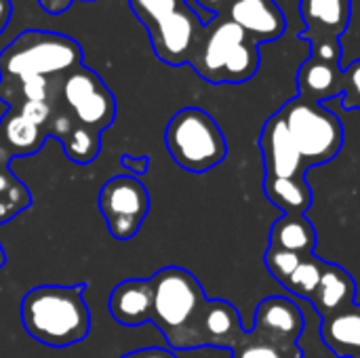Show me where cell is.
Here are the masks:
<instances>
[{
  "mask_svg": "<svg viewBox=\"0 0 360 358\" xmlns=\"http://www.w3.org/2000/svg\"><path fill=\"white\" fill-rule=\"evenodd\" d=\"M86 283L40 285L21 300V323L25 333L49 348L80 344L91 333V310L84 300Z\"/></svg>",
  "mask_w": 360,
  "mask_h": 358,
  "instance_id": "cell-1",
  "label": "cell"
},
{
  "mask_svg": "<svg viewBox=\"0 0 360 358\" xmlns=\"http://www.w3.org/2000/svg\"><path fill=\"white\" fill-rule=\"evenodd\" d=\"M190 65L200 78L213 84L247 82L259 68L257 42L232 19L217 15L205 23Z\"/></svg>",
  "mask_w": 360,
  "mask_h": 358,
  "instance_id": "cell-2",
  "label": "cell"
},
{
  "mask_svg": "<svg viewBox=\"0 0 360 358\" xmlns=\"http://www.w3.org/2000/svg\"><path fill=\"white\" fill-rule=\"evenodd\" d=\"M152 281V319L171 350H188L192 327L207 302L198 279L179 266L160 268Z\"/></svg>",
  "mask_w": 360,
  "mask_h": 358,
  "instance_id": "cell-3",
  "label": "cell"
},
{
  "mask_svg": "<svg viewBox=\"0 0 360 358\" xmlns=\"http://www.w3.org/2000/svg\"><path fill=\"white\" fill-rule=\"evenodd\" d=\"M82 63L80 44L63 34L27 30L0 53V78H61Z\"/></svg>",
  "mask_w": 360,
  "mask_h": 358,
  "instance_id": "cell-4",
  "label": "cell"
},
{
  "mask_svg": "<svg viewBox=\"0 0 360 358\" xmlns=\"http://www.w3.org/2000/svg\"><path fill=\"white\" fill-rule=\"evenodd\" d=\"M165 146L171 158L190 173H207L228 156L224 131L200 108H184L165 129Z\"/></svg>",
  "mask_w": 360,
  "mask_h": 358,
  "instance_id": "cell-5",
  "label": "cell"
},
{
  "mask_svg": "<svg viewBox=\"0 0 360 358\" xmlns=\"http://www.w3.org/2000/svg\"><path fill=\"white\" fill-rule=\"evenodd\" d=\"M293 143L297 146L306 169L333 160L344 146V127L340 118L316 101L293 97L281 110Z\"/></svg>",
  "mask_w": 360,
  "mask_h": 358,
  "instance_id": "cell-6",
  "label": "cell"
},
{
  "mask_svg": "<svg viewBox=\"0 0 360 358\" xmlns=\"http://www.w3.org/2000/svg\"><path fill=\"white\" fill-rule=\"evenodd\" d=\"M59 97L63 108L84 127L103 133L116 118V99L105 82L86 65H76L61 78Z\"/></svg>",
  "mask_w": 360,
  "mask_h": 358,
  "instance_id": "cell-7",
  "label": "cell"
},
{
  "mask_svg": "<svg viewBox=\"0 0 360 358\" xmlns=\"http://www.w3.org/2000/svg\"><path fill=\"white\" fill-rule=\"evenodd\" d=\"M97 207L112 238L124 243L135 238L141 230L150 211V194L137 177L116 175L101 186Z\"/></svg>",
  "mask_w": 360,
  "mask_h": 358,
  "instance_id": "cell-8",
  "label": "cell"
},
{
  "mask_svg": "<svg viewBox=\"0 0 360 358\" xmlns=\"http://www.w3.org/2000/svg\"><path fill=\"white\" fill-rule=\"evenodd\" d=\"M300 11L306 25L300 38L310 42V55L340 61V36L350 25L352 0H302Z\"/></svg>",
  "mask_w": 360,
  "mask_h": 358,
  "instance_id": "cell-9",
  "label": "cell"
},
{
  "mask_svg": "<svg viewBox=\"0 0 360 358\" xmlns=\"http://www.w3.org/2000/svg\"><path fill=\"white\" fill-rule=\"evenodd\" d=\"M51 103L25 101L6 110L0 118V156L6 160L34 156L49 139Z\"/></svg>",
  "mask_w": 360,
  "mask_h": 358,
  "instance_id": "cell-10",
  "label": "cell"
},
{
  "mask_svg": "<svg viewBox=\"0 0 360 358\" xmlns=\"http://www.w3.org/2000/svg\"><path fill=\"white\" fill-rule=\"evenodd\" d=\"M205 23L200 15L190 6H181L173 15L158 21L154 27L148 30L152 49L156 57L169 65H184L190 63L198 40L202 36Z\"/></svg>",
  "mask_w": 360,
  "mask_h": 358,
  "instance_id": "cell-11",
  "label": "cell"
},
{
  "mask_svg": "<svg viewBox=\"0 0 360 358\" xmlns=\"http://www.w3.org/2000/svg\"><path fill=\"white\" fill-rule=\"evenodd\" d=\"M245 329L238 310L226 300H207L190 333L188 350L226 348L232 350Z\"/></svg>",
  "mask_w": 360,
  "mask_h": 358,
  "instance_id": "cell-12",
  "label": "cell"
},
{
  "mask_svg": "<svg viewBox=\"0 0 360 358\" xmlns=\"http://www.w3.org/2000/svg\"><path fill=\"white\" fill-rule=\"evenodd\" d=\"M46 129H49V137L61 143L65 158L76 165H89L101 152V133L80 124L63 108L59 95L51 101V116Z\"/></svg>",
  "mask_w": 360,
  "mask_h": 358,
  "instance_id": "cell-13",
  "label": "cell"
},
{
  "mask_svg": "<svg viewBox=\"0 0 360 358\" xmlns=\"http://www.w3.org/2000/svg\"><path fill=\"white\" fill-rule=\"evenodd\" d=\"M259 148L264 154L266 177H306L304 158L293 143L281 112L272 114L264 124Z\"/></svg>",
  "mask_w": 360,
  "mask_h": 358,
  "instance_id": "cell-14",
  "label": "cell"
},
{
  "mask_svg": "<svg viewBox=\"0 0 360 358\" xmlns=\"http://www.w3.org/2000/svg\"><path fill=\"white\" fill-rule=\"evenodd\" d=\"M253 331L276 340V342H287V344H297V340L304 333V314L295 306V302L287 298H266L259 302L253 319Z\"/></svg>",
  "mask_w": 360,
  "mask_h": 358,
  "instance_id": "cell-15",
  "label": "cell"
},
{
  "mask_svg": "<svg viewBox=\"0 0 360 358\" xmlns=\"http://www.w3.org/2000/svg\"><path fill=\"white\" fill-rule=\"evenodd\" d=\"M226 17L240 25L255 42H268L283 36L287 21L274 0H234Z\"/></svg>",
  "mask_w": 360,
  "mask_h": 358,
  "instance_id": "cell-16",
  "label": "cell"
},
{
  "mask_svg": "<svg viewBox=\"0 0 360 358\" xmlns=\"http://www.w3.org/2000/svg\"><path fill=\"white\" fill-rule=\"evenodd\" d=\"M110 317L122 327H141L152 319V281L127 279L118 283L108 300Z\"/></svg>",
  "mask_w": 360,
  "mask_h": 358,
  "instance_id": "cell-17",
  "label": "cell"
},
{
  "mask_svg": "<svg viewBox=\"0 0 360 358\" xmlns=\"http://www.w3.org/2000/svg\"><path fill=\"white\" fill-rule=\"evenodd\" d=\"M297 87H300V97L323 103L327 99L344 95L346 74L340 61L310 55L297 72Z\"/></svg>",
  "mask_w": 360,
  "mask_h": 358,
  "instance_id": "cell-18",
  "label": "cell"
},
{
  "mask_svg": "<svg viewBox=\"0 0 360 358\" xmlns=\"http://www.w3.org/2000/svg\"><path fill=\"white\" fill-rule=\"evenodd\" d=\"M354 295H356V283L352 274L338 264H327L323 279L310 302L323 319H329L342 312L344 308L352 306Z\"/></svg>",
  "mask_w": 360,
  "mask_h": 358,
  "instance_id": "cell-19",
  "label": "cell"
},
{
  "mask_svg": "<svg viewBox=\"0 0 360 358\" xmlns=\"http://www.w3.org/2000/svg\"><path fill=\"white\" fill-rule=\"evenodd\" d=\"M321 338L338 358H360V304L323 319Z\"/></svg>",
  "mask_w": 360,
  "mask_h": 358,
  "instance_id": "cell-20",
  "label": "cell"
},
{
  "mask_svg": "<svg viewBox=\"0 0 360 358\" xmlns=\"http://www.w3.org/2000/svg\"><path fill=\"white\" fill-rule=\"evenodd\" d=\"M270 247L312 257L316 249V230L306 215H283L270 228Z\"/></svg>",
  "mask_w": 360,
  "mask_h": 358,
  "instance_id": "cell-21",
  "label": "cell"
},
{
  "mask_svg": "<svg viewBox=\"0 0 360 358\" xmlns=\"http://www.w3.org/2000/svg\"><path fill=\"white\" fill-rule=\"evenodd\" d=\"M264 192L276 209L285 211V215H306L314 200L306 177H266Z\"/></svg>",
  "mask_w": 360,
  "mask_h": 358,
  "instance_id": "cell-22",
  "label": "cell"
},
{
  "mask_svg": "<svg viewBox=\"0 0 360 358\" xmlns=\"http://www.w3.org/2000/svg\"><path fill=\"white\" fill-rule=\"evenodd\" d=\"M61 78H44V76L0 78V99L8 108L25 103V101H46V103H51L59 95Z\"/></svg>",
  "mask_w": 360,
  "mask_h": 358,
  "instance_id": "cell-23",
  "label": "cell"
},
{
  "mask_svg": "<svg viewBox=\"0 0 360 358\" xmlns=\"http://www.w3.org/2000/svg\"><path fill=\"white\" fill-rule=\"evenodd\" d=\"M32 207V194L27 186L13 175L11 160L0 156V226L8 224L19 213Z\"/></svg>",
  "mask_w": 360,
  "mask_h": 358,
  "instance_id": "cell-24",
  "label": "cell"
},
{
  "mask_svg": "<svg viewBox=\"0 0 360 358\" xmlns=\"http://www.w3.org/2000/svg\"><path fill=\"white\" fill-rule=\"evenodd\" d=\"M232 358H304V350L300 344L276 342L251 329L232 348Z\"/></svg>",
  "mask_w": 360,
  "mask_h": 358,
  "instance_id": "cell-25",
  "label": "cell"
},
{
  "mask_svg": "<svg viewBox=\"0 0 360 358\" xmlns=\"http://www.w3.org/2000/svg\"><path fill=\"white\" fill-rule=\"evenodd\" d=\"M325 262H321L316 255L312 257H304L302 264L295 268V272L291 274V279L283 285L289 293L297 295V298H304V300H310L323 279V272H325Z\"/></svg>",
  "mask_w": 360,
  "mask_h": 358,
  "instance_id": "cell-26",
  "label": "cell"
},
{
  "mask_svg": "<svg viewBox=\"0 0 360 358\" xmlns=\"http://www.w3.org/2000/svg\"><path fill=\"white\" fill-rule=\"evenodd\" d=\"M129 4L135 17L146 25V30H150L165 17L186 6L188 2L186 0H129Z\"/></svg>",
  "mask_w": 360,
  "mask_h": 358,
  "instance_id": "cell-27",
  "label": "cell"
},
{
  "mask_svg": "<svg viewBox=\"0 0 360 358\" xmlns=\"http://www.w3.org/2000/svg\"><path fill=\"white\" fill-rule=\"evenodd\" d=\"M302 255L297 253H291V251H285V249H278V247H268L266 255H264V262H266V268L270 270V274L281 283L285 285L291 274L295 272V268L302 264Z\"/></svg>",
  "mask_w": 360,
  "mask_h": 358,
  "instance_id": "cell-28",
  "label": "cell"
},
{
  "mask_svg": "<svg viewBox=\"0 0 360 358\" xmlns=\"http://www.w3.org/2000/svg\"><path fill=\"white\" fill-rule=\"evenodd\" d=\"M346 89L342 95L344 110H360V59L352 61L346 70Z\"/></svg>",
  "mask_w": 360,
  "mask_h": 358,
  "instance_id": "cell-29",
  "label": "cell"
},
{
  "mask_svg": "<svg viewBox=\"0 0 360 358\" xmlns=\"http://www.w3.org/2000/svg\"><path fill=\"white\" fill-rule=\"evenodd\" d=\"M120 167H122L129 175H133V177H137V175H146V173H148V169H150V156L122 154V156H120Z\"/></svg>",
  "mask_w": 360,
  "mask_h": 358,
  "instance_id": "cell-30",
  "label": "cell"
},
{
  "mask_svg": "<svg viewBox=\"0 0 360 358\" xmlns=\"http://www.w3.org/2000/svg\"><path fill=\"white\" fill-rule=\"evenodd\" d=\"M120 358H177L173 354V350L167 348H141V350H133L127 352L124 357Z\"/></svg>",
  "mask_w": 360,
  "mask_h": 358,
  "instance_id": "cell-31",
  "label": "cell"
},
{
  "mask_svg": "<svg viewBox=\"0 0 360 358\" xmlns=\"http://www.w3.org/2000/svg\"><path fill=\"white\" fill-rule=\"evenodd\" d=\"M234 0H196V4L205 11H209L211 15H221Z\"/></svg>",
  "mask_w": 360,
  "mask_h": 358,
  "instance_id": "cell-32",
  "label": "cell"
},
{
  "mask_svg": "<svg viewBox=\"0 0 360 358\" xmlns=\"http://www.w3.org/2000/svg\"><path fill=\"white\" fill-rule=\"evenodd\" d=\"M11 13H13V4L11 0H0V34L4 32V27L11 21Z\"/></svg>",
  "mask_w": 360,
  "mask_h": 358,
  "instance_id": "cell-33",
  "label": "cell"
},
{
  "mask_svg": "<svg viewBox=\"0 0 360 358\" xmlns=\"http://www.w3.org/2000/svg\"><path fill=\"white\" fill-rule=\"evenodd\" d=\"M4 264H6V251H4V247L0 243V268H4Z\"/></svg>",
  "mask_w": 360,
  "mask_h": 358,
  "instance_id": "cell-34",
  "label": "cell"
}]
</instances>
